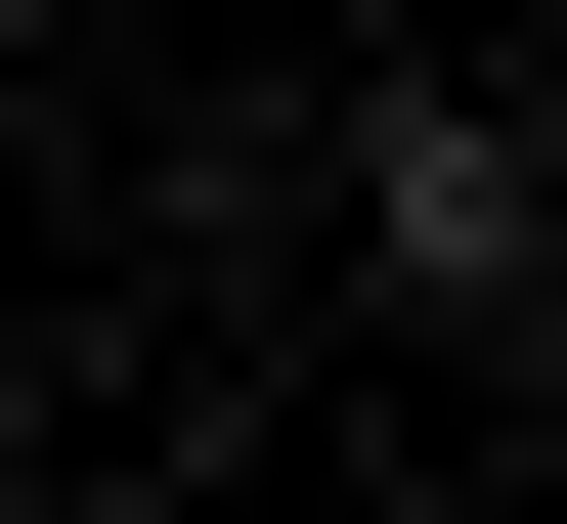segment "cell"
I'll return each mask as SVG.
<instances>
[{"label":"cell","instance_id":"1","mask_svg":"<svg viewBox=\"0 0 567 524\" xmlns=\"http://www.w3.org/2000/svg\"><path fill=\"white\" fill-rule=\"evenodd\" d=\"M350 219H393V306H436V350L524 393V306H567V219H524V88H393V175H350Z\"/></svg>","mask_w":567,"mask_h":524}]
</instances>
